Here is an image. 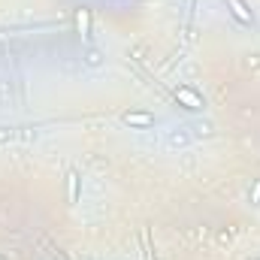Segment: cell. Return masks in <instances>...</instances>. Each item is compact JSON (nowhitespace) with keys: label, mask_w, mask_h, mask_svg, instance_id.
<instances>
[{"label":"cell","mask_w":260,"mask_h":260,"mask_svg":"<svg viewBox=\"0 0 260 260\" xmlns=\"http://www.w3.org/2000/svg\"><path fill=\"white\" fill-rule=\"evenodd\" d=\"M251 203H260V182H257V188H254V194H251Z\"/></svg>","instance_id":"6"},{"label":"cell","mask_w":260,"mask_h":260,"mask_svg":"<svg viewBox=\"0 0 260 260\" xmlns=\"http://www.w3.org/2000/svg\"><path fill=\"white\" fill-rule=\"evenodd\" d=\"M79 200V176L76 172H70V203Z\"/></svg>","instance_id":"4"},{"label":"cell","mask_w":260,"mask_h":260,"mask_svg":"<svg viewBox=\"0 0 260 260\" xmlns=\"http://www.w3.org/2000/svg\"><path fill=\"white\" fill-rule=\"evenodd\" d=\"M88 64H91V67H97V64H100V52H97V49H91V52H88Z\"/></svg>","instance_id":"5"},{"label":"cell","mask_w":260,"mask_h":260,"mask_svg":"<svg viewBox=\"0 0 260 260\" xmlns=\"http://www.w3.org/2000/svg\"><path fill=\"white\" fill-rule=\"evenodd\" d=\"M172 94H176V100H179L185 109H194V112H197V109H203V106H206V103H203V97H200L194 88H188V85H179V88H172Z\"/></svg>","instance_id":"1"},{"label":"cell","mask_w":260,"mask_h":260,"mask_svg":"<svg viewBox=\"0 0 260 260\" xmlns=\"http://www.w3.org/2000/svg\"><path fill=\"white\" fill-rule=\"evenodd\" d=\"M121 121H124L130 130H148V127H154V115H151V112H124Z\"/></svg>","instance_id":"2"},{"label":"cell","mask_w":260,"mask_h":260,"mask_svg":"<svg viewBox=\"0 0 260 260\" xmlns=\"http://www.w3.org/2000/svg\"><path fill=\"white\" fill-rule=\"evenodd\" d=\"M227 10H230V16L239 22V25H254V16H251V10L245 7V0H227Z\"/></svg>","instance_id":"3"}]
</instances>
